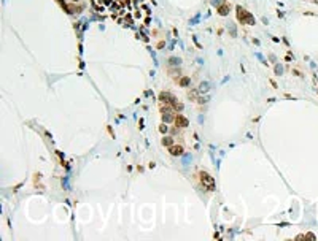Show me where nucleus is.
<instances>
[{"instance_id": "2", "label": "nucleus", "mask_w": 318, "mask_h": 241, "mask_svg": "<svg viewBox=\"0 0 318 241\" xmlns=\"http://www.w3.org/2000/svg\"><path fill=\"white\" fill-rule=\"evenodd\" d=\"M201 181H202V186L207 187L208 191H213V189H215V181H213V178L208 175V173L201 171Z\"/></svg>"}, {"instance_id": "11", "label": "nucleus", "mask_w": 318, "mask_h": 241, "mask_svg": "<svg viewBox=\"0 0 318 241\" xmlns=\"http://www.w3.org/2000/svg\"><path fill=\"white\" fill-rule=\"evenodd\" d=\"M315 3H318V0H315Z\"/></svg>"}, {"instance_id": "5", "label": "nucleus", "mask_w": 318, "mask_h": 241, "mask_svg": "<svg viewBox=\"0 0 318 241\" xmlns=\"http://www.w3.org/2000/svg\"><path fill=\"white\" fill-rule=\"evenodd\" d=\"M162 144H164L165 148H170L172 144H175V140L172 137H164L162 138Z\"/></svg>"}, {"instance_id": "1", "label": "nucleus", "mask_w": 318, "mask_h": 241, "mask_svg": "<svg viewBox=\"0 0 318 241\" xmlns=\"http://www.w3.org/2000/svg\"><path fill=\"white\" fill-rule=\"evenodd\" d=\"M237 16H239V19L242 22H245V24H250V26H253L255 24V18H253L251 15H250L246 10H243V8H237Z\"/></svg>"}, {"instance_id": "3", "label": "nucleus", "mask_w": 318, "mask_h": 241, "mask_svg": "<svg viewBox=\"0 0 318 241\" xmlns=\"http://www.w3.org/2000/svg\"><path fill=\"white\" fill-rule=\"evenodd\" d=\"M169 152H170V155H174V157H178V155H181L185 152V149H183L181 144H172L170 148H169Z\"/></svg>"}, {"instance_id": "8", "label": "nucleus", "mask_w": 318, "mask_h": 241, "mask_svg": "<svg viewBox=\"0 0 318 241\" xmlns=\"http://www.w3.org/2000/svg\"><path fill=\"white\" fill-rule=\"evenodd\" d=\"M161 132H162V133H167V132H169V127H167L165 124H162V125H161Z\"/></svg>"}, {"instance_id": "10", "label": "nucleus", "mask_w": 318, "mask_h": 241, "mask_svg": "<svg viewBox=\"0 0 318 241\" xmlns=\"http://www.w3.org/2000/svg\"><path fill=\"white\" fill-rule=\"evenodd\" d=\"M70 2H78V0H70Z\"/></svg>"}, {"instance_id": "4", "label": "nucleus", "mask_w": 318, "mask_h": 241, "mask_svg": "<svg viewBox=\"0 0 318 241\" xmlns=\"http://www.w3.org/2000/svg\"><path fill=\"white\" fill-rule=\"evenodd\" d=\"M188 119H186L185 116H181V114H178L177 117H175V125L177 127H180V128H185V127H188Z\"/></svg>"}, {"instance_id": "7", "label": "nucleus", "mask_w": 318, "mask_h": 241, "mask_svg": "<svg viewBox=\"0 0 318 241\" xmlns=\"http://www.w3.org/2000/svg\"><path fill=\"white\" fill-rule=\"evenodd\" d=\"M218 11H219V15H228V11H229V5H223V6H219L218 8Z\"/></svg>"}, {"instance_id": "9", "label": "nucleus", "mask_w": 318, "mask_h": 241, "mask_svg": "<svg viewBox=\"0 0 318 241\" xmlns=\"http://www.w3.org/2000/svg\"><path fill=\"white\" fill-rule=\"evenodd\" d=\"M207 87H208V84H202V86H201V90H202V92H205V90H207Z\"/></svg>"}, {"instance_id": "6", "label": "nucleus", "mask_w": 318, "mask_h": 241, "mask_svg": "<svg viewBox=\"0 0 318 241\" xmlns=\"http://www.w3.org/2000/svg\"><path fill=\"white\" fill-rule=\"evenodd\" d=\"M170 105L174 106V110H175V111H181V110H183V103H180V102L175 100V98L172 100V103H170Z\"/></svg>"}]
</instances>
